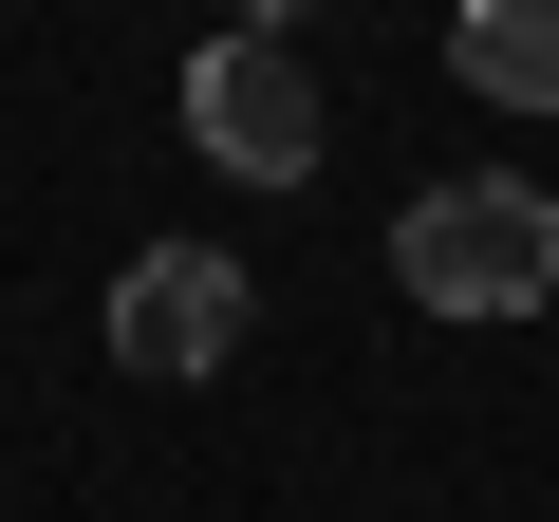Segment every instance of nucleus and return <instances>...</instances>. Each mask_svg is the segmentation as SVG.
I'll return each instance as SVG.
<instances>
[{
	"instance_id": "f257e3e1",
	"label": "nucleus",
	"mask_w": 559,
	"mask_h": 522,
	"mask_svg": "<svg viewBox=\"0 0 559 522\" xmlns=\"http://www.w3.org/2000/svg\"><path fill=\"white\" fill-rule=\"evenodd\" d=\"M392 281H411L429 318H540V299H559V187H522V168L411 187V205H392Z\"/></svg>"
},
{
	"instance_id": "f03ea898",
	"label": "nucleus",
	"mask_w": 559,
	"mask_h": 522,
	"mask_svg": "<svg viewBox=\"0 0 559 522\" xmlns=\"http://www.w3.org/2000/svg\"><path fill=\"white\" fill-rule=\"evenodd\" d=\"M168 112H187V150H205L224 187H299V168H318V75H299V38H242V20H224Z\"/></svg>"
},
{
	"instance_id": "7ed1b4c3",
	"label": "nucleus",
	"mask_w": 559,
	"mask_h": 522,
	"mask_svg": "<svg viewBox=\"0 0 559 522\" xmlns=\"http://www.w3.org/2000/svg\"><path fill=\"white\" fill-rule=\"evenodd\" d=\"M242 318H261V281H242V261L224 242H131L112 261V373H150V392H187V373H224L242 355Z\"/></svg>"
},
{
	"instance_id": "20e7f679",
	"label": "nucleus",
	"mask_w": 559,
	"mask_h": 522,
	"mask_svg": "<svg viewBox=\"0 0 559 522\" xmlns=\"http://www.w3.org/2000/svg\"><path fill=\"white\" fill-rule=\"evenodd\" d=\"M448 75L485 112H559V0H448Z\"/></svg>"
},
{
	"instance_id": "39448f33",
	"label": "nucleus",
	"mask_w": 559,
	"mask_h": 522,
	"mask_svg": "<svg viewBox=\"0 0 559 522\" xmlns=\"http://www.w3.org/2000/svg\"><path fill=\"white\" fill-rule=\"evenodd\" d=\"M299 20H318V0H242V38H299Z\"/></svg>"
}]
</instances>
